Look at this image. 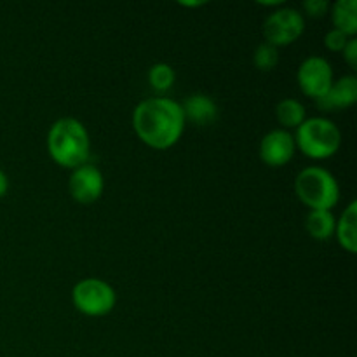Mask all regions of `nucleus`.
Here are the masks:
<instances>
[{
    "instance_id": "nucleus-1",
    "label": "nucleus",
    "mask_w": 357,
    "mask_h": 357,
    "mask_svg": "<svg viewBox=\"0 0 357 357\" xmlns=\"http://www.w3.org/2000/svg\"><path fill=\"white\" fill-rule=\"evenodd\" d=\"M185 114L180 103L169 98H149L132 112V128L145 145L166 150L176 145L185 129Z\"/></svg>"
},
{
    "instance_id": "nucleus-2",
    "label": "nucleus",
    "mask_w": 357,
    "mask_h": 357,
    "mask_svg": "<svg viewBox=\"0 0 357 357\" xmlns=\"http://www.w3.org/2000/svg\"><path fill=\"white\" fill-rule=\"evenodd\" d=\"M47 152L58 166L66 169L86 164L91 153V139L86 126L73 117H63L47 132Z\"/></svg>"
},
{
    "instance_id": "nucleus-3",
    "label": "nucleus",
    "mask_w": 357,
    "mask_h": 357,
    "mask_svg": "<svg viewBox=\"0 0 357 357\" xmlns=\"http://www.w3.org/2000/svg\"><path fill=\"white\" fill-rule=\"evenodd\" d=\"M295 190L300 201L312 211H330L340 201L337 178L319 166L300 171L295 180Z\"/></svg>"
},
{
    "instance_id": "nucleus-4",
    "label": "nucleus",
    "mask_w": 357,
    "mask_h": 357,
    "mask_svg": "<svg viewBox=\"0 0 357 357\" xmlns=\"http://www.w3.org/2000/svg\"><path fill=\"white\" fill-rule=\"evenodd\" d=\"M295 146L310 159H330L338 152L342 143V132L335 122L324 117L305 119L296 128Z\"/></svg>"
},
{
    "instance_id": "nucleus-5",
    "label": "nucleus",
    "mask_w": 357,
    "mask_h": 357,
    "mask_svg": "<svg viewBox=\"0 0 357 357\" xmlns=\"http://www.w3.org/2000/svg\"><path fill=\"white\" fill-rule=\"evenodd\" d=\"M72 302L79 312L89 317H101L112 312L117 302L114 288L101 279L89 278L77 282L72 289Z\"/></svg>"
},
{
    "instance_id": "nucleus-6",
    "label": "nucleus",
    "mask_w": 357,
    "mask_h": 357,
    "mask_svg": "<svg viewBox=\"0 0 357 357\" xmlns=\"http://www.w3.org/2000/svg\"><path fill=\"white\" fill-rule=\"evenodd\" d=\"M303 30H305V20L302 13L293 7L274 10L264 23L265 40L274 47L293 44L302 37Z\"/></svg>"
},
{
    "instance_id": "nucleus-7",
    "label": "nucleus",
    "mask_w": 357,
    "mask_h": 357,
    "mask_svg": "<svg viewBox=\"0 0 357 357\" xmlns=\"http://www.w3.org/2000/svg\"><path fill=\"white\" fill-rule=\"evenodd\" d=\"M296 82L305 96L317 101L326 96L333 86V68L328 59L321 56H310L300 65L296 72Z\"/></svg>"
},
{
    "instance_id": "nucleus-8",
    "label": "nucleus",
    "mask_w": 357,
    "mask_h": 357,
    "mask_svg": "<svg viewBox=\"0 0 357 357\" xmlns=\"http://www.w3.org/2000/svg\"><path fill=\"white\" fill-rule=\"evenodd\" d=\"M70 195L80 204H91L101 197L105 190V178L93 164H82L70 174Z\"/></svg>"
},
{
    "instance_id": "nucleus-9",
    "label": "nucleus",
    "mask_w": 357,
    "mask_h": 357,
    "mask_svg": "<svg viewBox=\"0 0 357 357\" xmlns=\"http://www.w3.org/2000/svg\"><path fill=\"white\" fill-rule=\"evenodd\" d=\"M295 138L286 129H274L260 142V157L267 166L281 167L295 155Z\"/></svg>"
},
{
    "instance_id": "nucleus-10",
    "label": "nucleus",
    "mask_w": 357,
    "mask_h": 357,
    "mask_svg": "<svg viewBox=\"0 0 357 357\" xmlns=\"http://www.w3.org/2000/svg\"><path fill=\"white\" fill-rule=\"evenodd\" d=\"M357 101V79L354 75H345L333 82L326 96L317 100V105L324 110L349 108Z\"/></svg>"
},
{
    "instance_id": "nucleus-11",
    "label": "nucleus",
    "mask_w": 357,
    "mask_h": 357,
    "mask_svg": "<svg viewBox=\"0 0 357 357\" xmlns=\"http://www.w3.org/2000/svg\"><path fill=\"white\" fill-rule=\"evenodd\" d=\"M185 114V121H192L197 126H206L218 117V108L216 103L206 94H192L181 105Z\"/></svg>"
},
{
    "instance_id": "nucleus-12",
    "label": "nucleus",
    "mask_w": 357,
    "mask_h": 357,
    "mask_svg": "<svg viewBox=\"0 0 357 357\" xmlns=\"http://www.w3.org/2000/svg\"><path fill=\"white\" fill-rule=\"evenodd\" d=\"M356 225H357V202L352 201L345 208L344 215L335 225V234H337L338 244L345 251L354 255L357 251V237H356Z\"/></svg>"
},
{
    "instance_id": "nucleus-13",
    "label": "nucleus",
    "mask_w": 357,
    "mask_h": 357,
    "mask_svg": "<svg viewBox=\"0 0 357 357\" xmlns=\"http://www.w3.org/2000/svg\"><path fill=\"white\" fill-rule=\"evenodd\" d=\"M331 17L335 30L354 38L357 33V0H337L331 7Z\"/></svg>"
},
{
    "instance_id": "nucleus-14",
    "label": "nucleus",
    "mask_w": 357,
    "mask_h": 357,
    "mask_svg": "<svg viewBox=\"0 0 357 357\" xmlns=\"http://www.w3.org/2000/svg\"><path fill=\"white\" fill-rule=\"evenodd\" d=\"M335 220L331 211H310L307 216L305 227L316 241H328L335 234Z\"/></svg>"
},
{
    "instance_id": "nucleus-15",
    "label": "nucleus",
    "mask_w": 357,
    "mask_h": 357,
    "mask_svg": "<svg viewBox=\"0 0 357 357\" xmlns=\"http://www.w3.org/2000/svg\"><path fill=\"white\" fill-rule=\"evenodd\" d=\"M305 107L300 103L298 100L293 98H286V100L279 101L278 108H275V115L282 128L288 131L291 128H298L303 121H305Z\"/></svg>"
},
{
    "instance_id": "nucleus-16",
    "label": "nucleus",
    "mask_w": 357,
    "mask_h": 357,
    "mask_svg": "<svg viewBox=\"0 0 357 357\" xmlns=\"http://www.w3.org/2000/svg\"><path fill=\"white\" fill-rule=\"evenodd\" d=\"M174 79H176V73H174L173 66L167 65V63H155L153 66H150L149 82L159 93L169 91L173 87Z\"/></svg>"
},
{
    "instance_id": "nucleus-17",
    "label": "nucleus",
    "mask_w": 357,
    "mask_h": 357,
    "mask_svg": "<svg viewBox=\"0 0 357 357\" xmlns=\"http://www.w3.org/2000/svg\"><path fill=\"white\" fill-rule=\"evenodd\" d=\"M253 63L258 70H261V72H271V70H274L279 63L278 47L267 44V42L260 44L255 49Z\"/></svg>"
},
{
    "instance_id": "nucleus-18",
    "label": "nucleus",
    "mask_w": 357,
    "mask_h": 357,
    "mask_svg": "<svg viewBox=\"0 0 357 357\" xmlns=\"http://www.w3.org/2000/svg\"><path fill=\"white\" fill-rule=\"evenodd\" d=\"M347 42H349L347 35H344L342 31L335 30V28L324 35V45H326V49H330V51H333V52L344 51L345 45H347Z\"/></svg>"
},
{
    "instance_id": "nucleus-19",
    "label": "nucleus",
    "mask_w": 357,
    "mask_h": 357,
    "mask_svg": "<svg viewBox=\"0 0 357 357\" xmlns=\"http://www.w3.org/2000/svg\"><path fill=\"white\" fill-rule=\"evenodd\" d=\"M330 9V3L326 0H305L303 2V10L310 17H323Z\"/></svg>"
},
{
    "instance_id": "nucleus-20",
    "label": "nucleus",
    "mask_w": 357,
    "mask_h": 357,
    "mask_svg": "<svg viewBox=\"0 0 357 357\" xmlns=\"http://www.w3.org/2000/svg\"><path fill=\"white\" fill-rule=\"evenodd\" d=\"M342 52H344V58H345V61L349 63V66L356 70L357 68V40L356 38H349L347 45H345V49Z\"/></svg>"
},
{
    "instance_id": "nucleus-21",
    "label": "nucleus",
    "mask_w": 357,
    "mask_h": 357,
    "mask_svg": "<svg viewBox=\"0 0 357 357\" xmlns=\"http://www.w3.org/2000/svg\"><path fill=\"white\" fill-rule=\"evenodd\" d=\"M7 190H9V178H7V174L0 169V199L7 194Z\"/></svg>"
},
{
    "instance_id": "nucleus-22",
    "label": "nucleus",
    "mask_w": 357,
    "mask_h": 357,
    "mask_svg": "<svg viewBox=\"0 0 357 357\" xmlns=\"http://www.w3.org/2000/svg\"><path fill=\"white\" fill-rule=\"evenodd\" d=\"M181 6H185V7H199V6H204V2H181Z\"/></svg>"
}]
</instances>
